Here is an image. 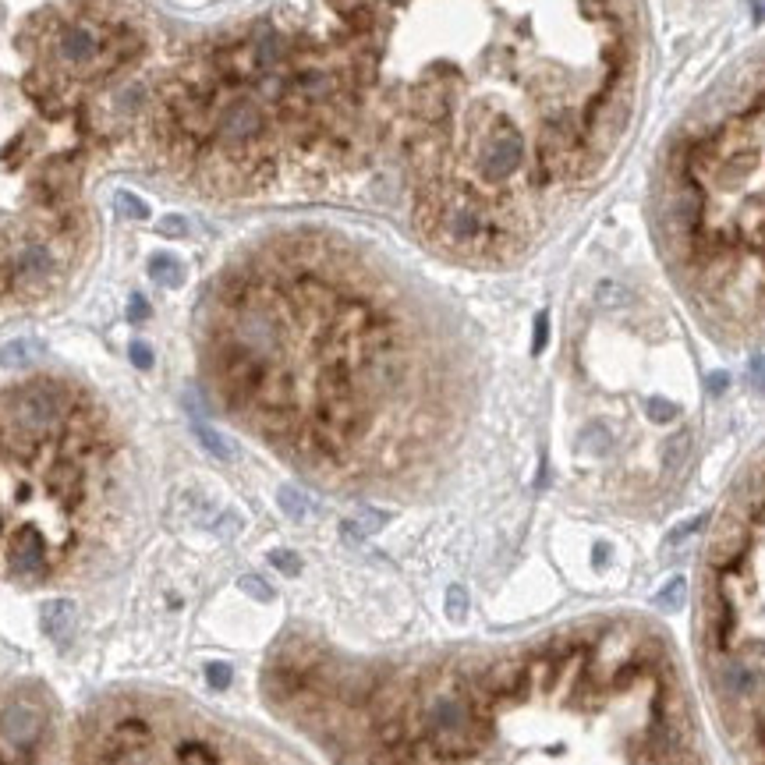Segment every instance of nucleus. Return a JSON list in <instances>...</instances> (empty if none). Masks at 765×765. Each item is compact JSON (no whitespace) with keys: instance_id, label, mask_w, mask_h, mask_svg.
I'll list each match as a JSON object with an SVG mask.
<instances>
[{"instance_id":"f257e3e1","label":"nucleus","mask_w":765,"mask_h":765,"mask_svg":"<svg viewBox=\"0 0 765 765\" xmlns=\"http://www.w3.org/2000/svg\"><path fill=\"white\" fill-rule=\"evenodd\" d=\"M369 135L422 227L492 252L595 174L630 110L634 0H330Z\"/></svg>"},{"instance_id":"f03ea898","label":"nucleus","mask_w":765,"mask_h":765,"mask_svg":"<svg viewBox=\"0 0 765 765\" xmlns=\"http://www.w3.org/2000/svg\"><path fill=\"white\" fill-rule=\"evenodd\" d=\"M135 36L96 0H0V305L65 277L82 181Z\"/></svg>"},{"instance_id":"7ed1b4c3","label":"nucleus","mask_w":765,"mask_h":765,"mask_svg":"<svg viewBox=\"0 0 765 765\" xmlns=\"http://www.w3.org/2000/svg\"><path fill=\"white\" fill-rule=\"evenodd\" d=\"M145 121L170 167L227 188L330 174L372 145L334 43L277 25L178 68L145 107Z\"/></svg>"},{"instance_id":"20e7f679","label":"nucleus","mask_w":765,"mask_h":765,"mask_svg":"<svg viewBox=\"0 0 765 765\" xmlns=\"http://www.w3.org/2000/svg\"><path fill=\"white\" fill-rule=\"evenodd\" d=\"M429 734L443 752H465L475 734V716L465 705V698L443 695L429 708Z\"/></svg>"},{"instance_id":"39448f33","label":"nucleus","mask_w":765,"mask_h":765,"mask_svg":"<svg viewBox=\"0 0 765 765\" xmlns=\"http://www.w3.org/2000/svg\"><path fill=\"white\" fill-rule=\"evenodd\" d=\"M0 734L14 748H32L43 737V712L32 708V705H25V701L7 705L4 716H0Z\"/></svg>"},{"instance_id":"423d86ee","label":"nucleus","mask_w":765,"mask_h":765,"mask_svg":"<svg viewBox=\"0 0 765 765\" xmlns=\"http://www.w3.org/2000/svg\"><path fill=\"white\" fill-rule=\"evenodd\" d=\"M149 277L156 280V283H163V287H181L185 283V266H181L178 256L163 252V256L149 259Z\"/></svg>"},{"instance_id":"0eeeda50","label":"nucleus","mask_w":765,"mask_h":765,"mask_svg":"<svg viewBox=\"0 0 765 765\" xmlns=\"http://www.w3.org/2000/svg\"><path fill=\"white\" fill-rule=\"evenodd\" d=\"M74 624H78V613H74V603H71V599H57V603L47 606V630H50L57 641H65Z\"/></svg>"},{"instance_id":"6e6552de","label":"nucleus","mask_w":765,"mask_h":765,"mask_svg":"<svg viewBox=\"0 0 765 765\" xmlns=\"http://www.w3.org/2000/svg\"><path fill=\"white\" fill-rule=\"evenodd\" d=\"M383 525H387V514H379V510H365V514H358L354 521H344V525H341V535H344L348 543H361L365 535L379 532Z\"/></svg>"},{"instance_id":"1a4fd4ad","label":"nucleus","mask_w":765,"mask_h":765,"mask_svg":"<svg viewBox=\"0 0 765 765\" xmlns=\"http://www.w3.org/2000/svg\"><path fill=\"white\" fill-rule=\"evenodd\" d=\"M196 436L203 439V447H206L213 457H223V461H230V457H234V447H230V443H227V439H223L209 422H203V418H196Z\"/></svg>"},{"instance_id":"9d476101","label":"nucleus","mask_w":765,"mask_h":765,"mask_svg":"<svg viewBox=\"0 0 765 765\" xmlns=\"http://www.w3.org/2000/svg\"><path fill=\"white\" fill-rule=\"evenodd\" d=\"M114 209L121 220H149V206L135 192H114Z\"/></svg>"},{"instance_id":"9b49d317","label":"nucleus","mask_w":765,"mask_h":765,"mask_svg":"<svg viewBox=\"0 0 765 765\" xmlns=\"http://www.w3.org/2000/svg\"><path fill=\"white\" fill-rule=\"evenodd\" d=\"M39 344L36 341H11L7 348L0 351V365H25L32 358H39Z\"/></svg>"},{"instance_id":"f8f14e48","label":"nucleus","mask_w":765,"mask_h":765,"mask_svg":"<svg viewBox=\"0 0 765 765\" xmlns=\"http://www.w3.org/2000/svg\"><path fill=\"white\" fill-rule=\"evenodd\" d=\"M277 503L283 514H291V517H305L309 510H312V503H309V496L305 492H298L294 486H283L277 492Z\"/></svg>"},{"instance_id":"ddd939ff","label":"nucleus","mask_w":765,"mask_h":765,"mask_svg":"<svg viewBox=\"0 0 765 765\" xmlns=\"http://www.w3.org/2000/svg\"><path fill=\"white\" fill-rule=\"evenodd\" d=\"M656 606H659L663 613H677V610L684 606V578H674V581H670V585L659 592Z\"/></svg>"},{"instance_id":"4468645a","label":"nucleus","mask_w":765,"mask_h":765,"mask_svg":"<svg viewBox=\"0 0 765 765\" xmlns=\"http://www.w3.org/2000/svg\"><path fill=\"white\" fill-rule=\"evenodd\" d=\"M447 617L450 621H465L468 617V588H461V585L447 588Z\"/></svg>"},{"instance_id":"2eb2a0df","label":"nucleus","mask_w":765,"mask_h":765,"mask_svg":"<svg viewBox=\"0 0 765 765\" xmlns=\"http://www.w3.org/2000/svg\"><path fill=\"white\" fill-rule=\"evenodd\" d=\"M238 588H241L248 599H259V603H270V599H274V588H270L263 578H256V574H245V578L238 581Z\"/></svg>"},{"instance_id":"dca6fc26","label":"nucleus","mask_w":765,"mask_h":765,"mask_svg":"<svg viewBox=\"0 0 765 765\" xmlns=\"http://www.w3.org/2000/svg\"><path fill=\"white\" fill-rule=\"evenodd\" d=\"M270 563H274L277 570H283V574H298V570H301V557L291 553V550H274V553H270Z\"/></svg>"},{"instance_id":"f3484780","label":"nucleus","mask_w":765,"mask_h":765,"mask_svg":"<svg viewBox=\"0 0 765 765\" xmlns=\"http://www.w3.org/2000/svg\"><path fill=\"white\" fill-rule=\"evenodd\" d=\"M206 677L213 688H227V684H230V666H227V663H209Z\"/></svg>"},{"instance_id":"a211bd4d","label":"nucleus","mask_w":765,"mask_h":765,"mask_svg":"<svg viewBox=\"0 0 765 765\" xmlns=\"http://www.w3.org/2000/svg\"><path fill=\"white\" fill-rule=\"evenodd\" d=\"M546 337H550V316L543 312V316H535V344H532L535 354L546 348Z\"/></svg>"},{"instance_id":"6ab92c4d","label":"nucleus","mask_w":765,"mask_h":765,"mask_svg":"<svg viewBox=\"0 0 765 765\" xmlns=\"http://www.w3.org/2000/svg\"><path fill=\"white\" fill-rule=\"evenodd\" d=\"M648 415L656 418V422H670V418H677V408H674L670 401H652V404H648Z\"/></svg>"},{"instance_id":"aec40b11","label":"nucleus","mask_w":765,"mask_h":765,"mask_svg":"<svg viewBox=\"0 0 765 765\" xmlns=\"http://www.w3.org/2000/svg\"><path fill=\"white\" fill-rule=\"evenodd\" d=\"M188 230V223L181 220V216H167L163 223H160V234H170V238H181Z\"/></svg>"},{"instance_id":"412c9836","label":"nucleus","mask_w":765,"mask_h":765,"mask_svg":"<svg viewBox=\"0 0 765 765\" xmlns=\"http://www.w3.org/2000/svg\"><path fill=\"white\" fill-rule=\"evenodd\" d=\"M132 361H135L139 369H149V365H152V351H149L145 341H135V344H132Z\"/></svg>"},{"instance_id":"4be33fe9","label":"nucleus","mask_w":765,"mask_h":765,"mask_svg":"<svg viewBox=\"0 0 765 765\" xmlns=\"http://www.w3.org/2000/svg\"><path fill=\"white\" fill-rule=\"evenodd\" d=\"M752 383H755L759 390H765V361L762 358H755V361H752Z\"/></svg>"},{"instance_id":"5701e85b","label":"nucleus","mask_w":765,"mask_h":765,"mask_svg":"<svg viewBox=\"0 0 765 765\" xmlns=\"http://www.w3.org/2000/svg\"><path fill=\"white\" fill-rule=\"evenodd\" d=\"M145 316H149V305H145L142 294H135V298H132V319H145Z\"/></svg>"},{"instance_id":"b1692460","label":"nucleus","mask_w":765,"mask_h":765,"mask_svg":"<svg viewBox=\"0 0 765 765\" xmlns=\"http://www.w3.org/2000/svg\"><path fill=\"white\" fill-rule=\"evenodd\" d=\"M726 383H730V379H726V372L708 376V390H712V394H723V390H726Z\"/></svg>"}]
</instances>
